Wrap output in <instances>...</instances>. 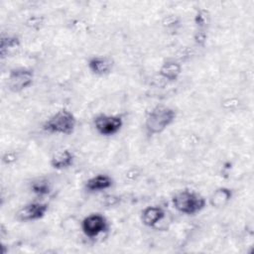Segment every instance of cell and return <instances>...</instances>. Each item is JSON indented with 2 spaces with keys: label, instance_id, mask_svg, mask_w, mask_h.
Listing matches in <instances>:
<instances>
[{
  "label": "cell",
  "instance_id": "cell-1",
  "mask_svg": "<svg viewBox=\"0 0 254 254\" xmlns=\"http://www.w3.org/2000/svg\"><path fill=\"white\" fill-rule=\"evenodd\" d=\"M176 112L168 106H157L147 116L145 126L150 134L164 131L175 119Z\"/></svg>",
  "mask_w": 254,
  "mask_h": 254
},
{
  "label": "cell",
  "instance_id": "cell-2",
  "mask_svg": "<svg viewBox=\"0 0 254 254\" xmlns=\"http://www.w3.org/2000/svg\"><path fill=\"white\" fill-rule=\"evenodd\" d=\"M173 204L177 210L185 214H195L205 205V199L191 190H183L175 194Z\"/></svg>",
  "mask_w": 254,
  "mask_h": 254
},
{
  "label": "cell",
  "instance_id": "cell-3",
  "mask_svg": "<svg viewBox=\"0 0 254 254\" xmlns=\"http://www.w3.org/2000/svg\"><path fill=\"white\" fill-rule=\"evenodd\" d=\"M76 120L73 114L67 110H61L48 119L44 124V129L50 133L68 135L73 132Z\"/></svg>",
  "mask_w": 254,
  "mask_h": 254
},
{
  "label": "cell",
  "instance_id": "cell-4",
  "mask_svg": "<svg viewBox=\"0 0 254 254\" xmlns=\"http://www.w3.org/2000/svg\"><path fill=\"white\" fill-rule=\"evenodd\" d=\"M123 126V120L116 115H98L94 119V127L96 131L103 136H112L119 132Z\"/></svg>",
  "mask_w": 254,
  "mask_h": 254
},
{
  "label": "cell",
  "instance_id": "cell-5",
  "mask_svg": "<svg viewBox=\"0 0 254 254\" xmlns=\"http://www.w3.org/2000/svg\"><path fill=\"white\" fill-rule=\"evenodd\" d=\"M108 227L106 218L99 214L93 213L86 216L81 223L83 233L88 237H95L100 233L104 232Z\"/></svg>",
  "mask_w": 254,
  "mask_h": 254
},
{
  "label": "cell",
  "instance_id": "cell-6",
  "mask_svg": "<svg viewBox=\"0 0 254 254\" xmlns=\"http://www.w3.org/2000/svg\"><path fill=\"white\" fill-rule=\"evenodd\" d=\"M33 72L27 68H17L10 72L8 77V87L10 90L18 92L29 85L33 81Z\"/></svg>",
  "mask_w": 254,
  "mask_h": 254
},
{
  "label": "cell",
  "instance_id": "cell-7",
  "mask_svg": "<svg viewBox=\"0 0 254 254\" xmlns=\"http://www.w3.org/2000/svg\"><path fill=\"white\" fill-rule=\"evenodd\" d=\"M48 210V204L42 202H32L24 207H22L17 216L22 221H30V220H37L42 218Z\"/></svg>",
  "mask_w": 254,
  "mask_h": 254
},
{
  "label": "cell",
  "instance_id": "cell-8",
  "mask_svg": "<svg viewBox=\"0 0 254 254\" xmlns=\"http://www.w3.org/2000/svg\"><path fill=\"white\" fill-rule=\"evenodd\" d=\"M164 210L159 206H148L142 212V221L147 226H154L163 219Z\"/></svg>",
  "mask_w": 254,
  "mask_h": 254
},
{
  "label": "cell",
  "instance_id": "cell-9",
  "mask_svg": "<svg viewBox=\"0 0 254 254\" xmlns=\"http://www.w3.org/2000/svg\"><path fill=\"white\" fill-rule=\"evenodd\" d=\"M73 160H74V157L71 152H69L68 150H62L57 152L53 156L51 160V165L55 169L63 170L71 166Z\"/></svg>",
  "mask_w": 254,
  "mask_h": 254
},
{
  "label": "cell",
  "instance_id": "cell-10",
  "mask_svg": "<svg viewBox=\"0 0 254 254\" xmlns=\"http://www.w3.org/2000/svg\"><path fill=\"white\" fill-rule=\"evenodd\" d=\"M112 179L106 175H97L86 182V189L90 191H98L110 188Z\"/></svg>",
  "mask_w": 254,
  "mask_h": 254
},
{
  "label": "cell",
  "instance_id": "cell-11",
  "mask_svg": "<svg viewBox=\"0 0 254 254\" xmlns=\"http://www.w3.org/2000/svg\"><path fill=\"white\" fill-rule=\"evenodd\" d=\"M111 65H112L111 62L108 59L100 58V57L92 58L88 63V66L90 70L93 73L98 75H103L108 73L111 69Z\"/></svg>",
  "mask_w": 254,
  "mask_h": 254
},
{
  "label": "cell",
  "instance_id": "cell-12",
  "mask_svg": "<svg viewBox=\"0 0 254 254\" xmlns=\"http://www.w3.org/2000/svg\"><path fill=\"white\" fill-rule=\"evenodd\" d=\"M160 73L169 80H175L181 73V65L175 62H167L162 65Z\"/></svg>",
  "mask_w": 254,
  "mask_h": 254
},
{
  "label": "cell",
  "instance_id": "cell-13",
  "mask_svg": "<svg viewBox=\"0 0 254 254\" xmlns=\"http://www.w3.org/2000/svg\"><path fill=\"white\" fill-rule=\"evenodd\" d=\"M231 195L232 192L229 189L220 188L213 192L210 202L213 206H222L231 198Z\"/></svg>",
  "mask_w": 254,
  "mask_h": 254
},
{
  "label": "cell",
  "instance_id": "cell-14",
  "mask_svg": "<svg viewBox=\"0 0 254 254\" xmlns=\"http://www.w3.org/2000/svg\"><path fill=\"white\" fill-rule=\"evenodd\" d=\"M33 190L39 194H44V193H48L49 192V186L47 183L45 182H39V183H35L33 185Z\"/></svg>",
  "mask_w": 254,
  "mask_h": 254
}]
</instances>
